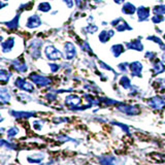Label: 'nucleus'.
I'll return each mask as SVG.
<instances>
[{"mask_svg":"<svg viewBox=\"0 0 165 165\" xmlns=\"http://www.w3.org/2000/svg\"><path fill=\"white\" fill-rule=\"evenodd\" d=\"M165 104V100L160 97H155L150 100V105L156 109H161Z\"/></svg>","mask_w":165,"mask_h":165,"instance_id":"1","label":"nucleus"},{"mask_svg":"<svg viewBox=\"0 0 165 165\" xmlns=\"http://www.w3.org/2000/svg\"><path fill=\"white\" fill-rule=\"evenodd\" d=\"M44 155H34V156H29L28 157V161L30 163H38V162H40V161H42V159H44Z\"/></svg>","mask_w":165,"mask_h":165,"instance_id":"2","label":"nucleus"},{"mask_svg":"<svg viewBox=\"0 0 165 165\" xmlns=\"http://www.w3.org/2000/svg\"><path fill=\"white\" fill-rule=\"evenodd\" d=\"M18 128H16V127H13V128L8 129L7 130V137H13L15 135H17L18 133Z\"/></svg>","mask_w":165,"mask_h":165,"instance_id":"3","label":"nucleus"},{"mask_svg":"<svg viewBox=\"0 0 165 165\" xmlns=\"http://www.w3.org/2000/svg\"><path fill=\"white\" fill-rule=\"evenodd\" d=\"M32 125H33V127H34V129H36V130H40V129L42 128V123H41V122H38V120L33 122Z\"/></svg>","mask_w":165,"mask_h":165,"instance_id":"4","label":"nucleus"}]
</instances>
